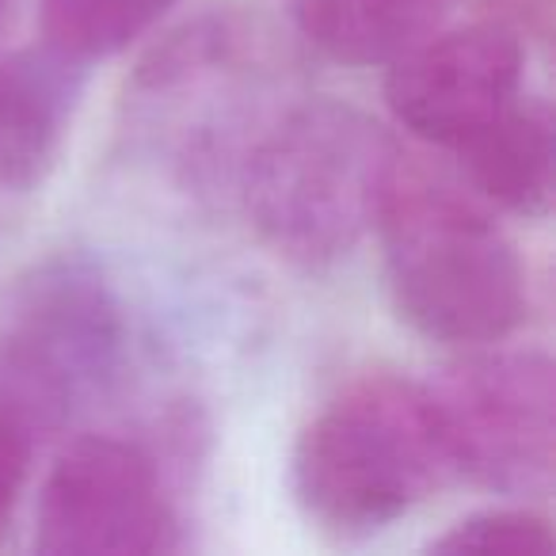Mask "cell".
Here are the masks:
<instances>
[{
	"instance_id": "cell-1",
	"label": "cell",
	"mask_w": 556,
	"mask_h": 556,
	"mask_svg": "<svg viewBox=\"0 0 556 556\" xmlns=\"http://www.w3.org/2000/svg\"><path fill=\"white\" fill-rule=\"evenodd\" d=\"M401 156L366 111L340 100L294 103L240 161L248 222L294 267H332L378 225Z\"/></svg>"
},
{
	"instance_id": "cell-2",
	"label": "cell",
	"mask_w": 556,
	"mask_h": 556,
	"mask_svg": "<svg viewBox=\"0 0 556 556\" xmlns=\"http://www.w3.org/2000/svg\"><path fill=\"white\" fill-rule=\"evenodd\" d=\"M374 229L396 313L419 336L484 348L522 325V260L477 194L401 156Z\"/></svg>"
},
{
	"instance_id": "cell-3",
	"label": "cell",
	"mask_w": 556,
	"mask_h": 556,
	"mask_svg": "<svg viewBox=\"0 0 556 556\" xmlns=\"http://www.w3.org/2000/svg\"><path fill=\"white\" fill-rule=\"evenodd\" d=\"M454 477L424 386L363 378L313 416L294 446V495L325 530L363 538Z\"/></svg>"
},
{
	"instance_id": "cell-4",
	"label": "cell",
	"mask_w": 556,
	"mask_h": 556,
	"mask_svg": "<svg viewBox=\"0 0 556 556\" xmlns=\"http://www.w3.org/2000/svg\"><path fill=\"white\" fill-rule=\"evenodd\" d=\"M126 317L88 255H50L12 290L0 320V412L39 439L123 378Z\"/></svg>"
},
{
	"instance_id": "cell-5",
	"label": "cell",
	"mask_w": 556,
	"mask_h": 556,
	"mask_svg": "<svg viewBox=\"0 0 556 556\" xmlns=\"http://www.w3.org/2000/svg\"><path fill=\"white\" fill-rule=\"evenodd\" d=\"M427 389L454 472L495 495H541L556 465V366L545 351L472 348Z\"/></svg>"
},
{
	"instance_id": "cell-6",
	"label": "cell",
	"mask_w": 556,
	"mask_h": 556,
	"mask_svg": "<svg viewBox=\"0 0 556 556\" xmlns=\"http://www.w3.org/2000/svg\"><path fill=\"white\" fill-rule=\"evenodd\" d=\"M179 545V515L141 442L80 434L39 492L35 548L50 556H153Z\"/></svg>"
},
{
	"instance_id": "cell-7",
	"label": "cell",
	"mask_w": 556,
	"mask_h": 556,
	"mask_svg": "<svg viewBox=\"0 0 556 556\" xmlns=\"http://www.w3.org/2000/svg\"><path fill=\"white\" fill-rule=\"evenodd\" d=\"M522 96V47L495 24L427 35L389 62L386 103L419 141L462 149Z\"/></svg>"
},
{
	"instance_id": "cell-8",
	"label": "cell",
	"mask_w": 556,
	"mask_h": 556,
	"mask_svg": "<svg viewBox=\"0 0 556 556\" xmlns=\"http://www.w3.org/2000/svg\"><path fill=\"white\" fill-rule=\"evenodd\" d=\"M85 73L47 42L0 58V191H31L47 179Z\"/></svg>"
},
{
	"instance_id": "cell-9",
	"label": "cell",
	"mask_w": 556,
	"mask_h": 556,
	"mask_svg": "<svg viewBox=\"0 0 556 556\" xmlns=\"http://www.w3.org/2000/svg\"><path fill=\"white\" fill-rule=\"evenodd\" d=\"M472 194L518 217H545L553 202V115L541 100L518 96L492 126L454 149Z\"/></svg>"
},
{
	"instance_id": "cell-10",
	"label": "cell",
	"mask_w": 556,
	"mask_h": 556,
	"mask_svg": "<svg viewBox=\"0 0 556 556\" xmlns=\"http://www.w3.org/2000/svg\"><path fill=\"white\" fill-rule=\"evenodd\" d=\"M298 27L340 65H389L439 27L450 0H294Z\"/></svg>"
},
{
	"instance_id": "cell-11",
	"label": "cell",
	"mask_w": 556,
	"mask_h": 556,
	"mask_svg": "<svg viewBox=\"0 0 556 556\" xmlns=\"http://www.w3.org/2000/svg\"><path fill=\"white\" fill-rule=\"evenodd\" d=\"M172 4L176 0H39L42 42L88 70L153 31Z\"/></svg>"
},
{
	"instance_id": "cell-12",
	"label": "cell",
	"mask_w": 556,
	"mask_h": 556,
	"mask_svg": "<svg viewBox=\"0 0 556 556\" xmlns=\"http://www.w3.org/2000/svg\"><path fill=\"white\" fill-rule=\"evenodd\" d=\"M439 556H553L556 538L548 522L533 510L500 507L480 510L450 526L442 538L431 541Z\"/></svg>"
},
{
	"instance_id": "cell-13",
	"label": "cell",
	"mask_w": 556,
	"mask_h": 556,
	"mask_svg": "<svg viewBox=\"0 0 556 556\" xmlns=\"http://www.w3.org/2000/svg\"><path fill=\"white\" fill-rule=\"evenodd\" d=\"M31 450H35V434L0 412V526L9 522L20 503L27 472H31Z\"/></svg>"
},
{
	"instance_id": "cell-14",
	"label": "cell",
	"mask_w": 556,
	"mask_h": 556,
	"mask_svg": "<svg viewBox=\"0 0 556 556\" xmlns=\"http://www.w3.org/2000/svg\"><path fill=\"white\" fill-rule=\"evenodd\" d=\"M4 4H9V0H0V12H4Z\"/></svg>"
}]
</instances>
